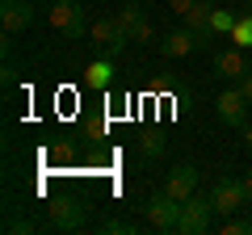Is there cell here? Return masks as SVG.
Instances as JSON below:
<instances>
[{"label":"cell","mask_w":252,"mask_h":235,"mask_svg":"<svg viewBox=\"0 0 252 235\" xmlns=\"http://www.w3.org/2000/svg\"><path fill=\"white\" fill-rule=\"evenodd\" d=\"M118 29H122V38H130V42H156V29H152V21H147V13H143V4L139 0H126L122 9H118Z\"/></svg>","instance_id":"obj_1"},{"label":"cell","mask_w":252,"mask_h":235,"mask_svg":"<svg viewBox=\"0 0 252 235\" xmlns=\"http://www.w3.org/2000/svg\"><path fill=\"white\" fill-rule=\"evenodd\" d=\"M46 17H51V26L59 29L63 38H84L89 34V17H84V9L76 0H55Z\"/></svg>","instance_id":"obj_2"},{"label":"cell","mask_w":252,"mask_h":235,"mask_svg":"<svg viewBox=\"0 0 252 235\" xmlns=\"http://www.w3.org/2000/svg\"><path fill=\"white\" fill-rule=\"evenodd\" d=\"M206 46H210V38L198 34V29H189V26H177L160 38V55H168V59H185V55L206 51Z\"/></svg>","instance_id":"obj_3"},{"label":"cell","mask_w":252,"mask_h":235,"mask_svg":"<svg viewBox=\"0 0 252 235\" xmlns=\"http://www.w3.org/2000/svg\"><path fill=\"white\" fill-rule=\"evenodd\" d=\"M210 214H215V202L210 198H193L189 202H181V218H177V231L181 235H202V231H210Z\"/></svg>","instance_id":"obj_4"},{"label":"cell","mask_w":252,"mask_h":235,"mask_svg":"<svg viewBox=\"0 0 252 235\" xmlns=\"http://www.w3.org/2000/svg\"><path fill=\"white\" fill-rule=\"evenodd\" d=\"M210 202H215V214H240L244 206H248V193H244V181H235V176H223V181H215V189H210Z\"/></svg>","instance_id":"obj_5"},{"label":"cell","mask_w":252,"mask_h":235,"mask_svg":"<svg viewBox=\"0 0 252 235\" xmlns=\"http://www.w3.org/2000/svg\"><path fill=\"white\" fill-rule=\"evenodd\" d=\"M177 218H181V202L172 198V193H152L147 198V223L156 227V231H177Z\"/></svg>","instance_id":"obj_6"},{"label":"cell","mask_w":252,"mask_h":235,"mask_svg":"<svg viewBox=\"0 0 252 235\" xmlns=\"http://www.w3.org/2000/svg\"><path fill=\"white\" fill-rule=\"evenodd\" d=\"M215 109H219V118H223L227 126H244V122H248V114H252L248 92H244V88H231V84H227V88L219 92Z\"/></svg>","instance_id":"obj_7"},{"label":"cell","mask_w":252,"mask_h":235,"mask_svg":"<svg viewBox=\"0 0 252 235\" xmlns=\"http://www.w3.org/2000/svg\"><path fill=\"white\" fill-rule=\"evenodd\" d=\"M198 181H202V172L193 168V164H177V168L164 176V193H172L177 202H189L198 193Z\"/></svg>","instance_id":"obj_8"},{"label":"cell","mask_w":252,"mask_h":235,"mask_svg":"<svg viewBox=\"0 0 252 235\" xmlns=\"http://www.w3.org/2000/svg\"><path fill=\"white\" fill-rule=\"evenodd\" d=\"M93 46H101V55H118L126 46V38H122V29H118V17H101V21H93Z\"/></svg>","instance_id":"obj_9"},{"label":"cell","mask_w":252,"mask_h":235,"mask_svg":"<svg viewBox=\"0 0 252 235\" xmlns=\"http://www.w3.org/2000/svg\"><path fill=\"white\" fill-rule=\"evenodd\" d=\"M0 21H4V34H21L34 21V4L30 0H4L0 4Z\"/></svg>","instance_id":"obj_10"},{"label":"cell","mask_w":252,"mask_h":235,"mask_svg":"<svg viewBox=\"0 0 252 235\" xmlns=\"http://www.w3.org/2000/svg\"><path fill=\"white\" fill-rule=\"evenodd\" d=\"M46 218H51V227H59V231H76V227L84 223V206L72 198H59L51 210H46Z\"/></svg>","instance_id":"obj_11"},{"label":"cell","mask_w":252,"mask_h":235,"mask_svg":"<svg viewBox=\"0 0 252 235\" xmlns=\"http://www.w3.org/2000/svg\"><path fill=\"white\" fill-rule=\"evenodd\" d=\"M248 72H252V67L244 63V51H240V46H231V51H219V55H215V76H223L227 84H231V80H244Z\"/></svg>","instance_id":"obj_12"},{"label":"cell","mask_w":252,"mask_h":235,"mask_svg":"<svg viewBox=\"0 0 252 235\" xmlns=\"http://www.w3.org/2000/svg\"><path fill=\"white\" fill-rule=\"evenodd\" d=\"M181 21H185L189 29H198V34H206V38H210V21H215V4L198 0V4H193V9H189V13H185Z\"/></svg>","instance_id":"obj_13"},{"label":"cell","mask_w":252,"mask_h":235,"mask_svg":"<svg viewBox=\"0 0 252 235\" xmlns=\"http://www.w3.org/2000/svg\"><path fill=\"white\" fill-rule=\"evenodd\" d=\"M231 42L240 46V51H244V46H252V0H248V9L240 13V21H235V29H231Z\"/></svg>","instance_id":"obj_14"},{"label":"cell","mask_w":252,"mask_h":235,"mask_svg":"<svg viewBox=\"0 0 252 235\" xmlns=\"http://www.w3.org/2000/svg\"><path fill=\"white\" fill-rule=\"evenodd\" d=\"M109 80H114V67H109V55H105V59H97V63H89V84H93V88H105Z\"/></svg>","instance_id":"obj_15"},{"label":"cell","mask_w":252,"mask_h":235,"mask_svg":"<svg viewBox=\"0 0 252 235\" xmlns=\"http://www.w3.org/2000/svg\"><path fill=\"white\" fill-rule=\"evenodd\" d=\"M235 21H240V13H231V9H215V21H210V38H215V34H231Z\"/></svg>","instance_id":"obj_16"},{"label":"cell","mask_w":252,"mask_h":235,"mask_svg":"<svg viewBox=\"0 0 252 235\" xmlns=\"http://www.w3.org/2000/svg\"><path fill=\"white\" fill-rule=\"evenodd\" d=\"M223 235H252V218H240V214H227L223 227H219Z\"/></svg>","instance_id":"obj_17"},{"label":"cell","mask_w":252,"mask_h":235,"mask_svg":"<svg viewBox=\"0 0 252 235\" xmlns=\"http://www.w3.org/2000/svg\"><path fill=\"white\" fill-rule=\"evenodd\" d=\"M139 147H143V155H147V160H156V155H164V147H168V143H164L160 135H147Z\"/></svg>","instance_id":"obj_18"},{"label":"cell","mask_w":252,"mask_h":235,"mask_svg":"<svg viewBox=\"0 0 252 235\" xmlns=\"http://www.w3.org/2000/svg\"><path fill=\"white\" fill-rule=\"evenodd\" d=\"M101 231H109V235H130L135 227L126 223V218H109V223H101Z\"/></svg>","instance_id":"obj_19"},{"label":"cell","mask_w":252,"mask_h":235,"mask_svg":"<svg viewBox=\"0 0 252 235\" xmlns=\"http://www.w3.org/2000/svg\"><path fill=\"white\" fill-rule=\"evenodd\" d=\"M168 4H172V13H177V17H185V13L193 9V4H198V0H168Z\"/></svg>","instance_id":"obj_20"},{"label":"cell","mask_w":252,"mask_h":235,"mask_svg":"<svg viewBox=\"0 0 252 235\" xmlns=\"http://www.w3.org/2000/svg\"><path fill=\"white\" fill-rule=\"evenodd\" d=\"M240 181H244V193H248V206H252V172H244Z\"/></svg>","instance_id":"obj_21"},{"label":"cell","mask_w":252,"mask_h":235,"mask_svg":"<svg viewBox=\"0 0 252 235\" xmlns=\"http://www.w3.org/2000/svg\"><path fill=\"white\" fill-rule=\"evenodd\" d=\"M244 147H248V151H252V126L244 130Z\"/></svg>","instance_id":"obj_22"}]
</instances>
